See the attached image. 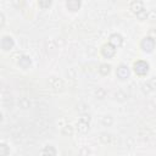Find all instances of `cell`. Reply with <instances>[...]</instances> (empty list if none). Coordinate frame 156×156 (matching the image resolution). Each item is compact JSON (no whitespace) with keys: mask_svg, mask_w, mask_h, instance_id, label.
<instances>
[{"mask_svg":"<svg viewBox=\"0 0 156 156\" xmlns=\"http://www.w3.org/2000/svg\"><path fill=\"white\" fill-rule=\"evenodd\" d=\"M132 10L134 11V12H136V13H139L141 10H144L143 9V2H133L132 4Z\"/></svg>","mask_w":156,"mask_h":156,"instance_id":"obj_8","label":"cell"},{"mask_svg":"<svg viewBox=\"0 0 156 156\" xmlns=\"http://www.w3.org/2000/svg\"><path fill=\"white\" fill-rule=\"evenodd\" d=\"M55 154H56L55 149H54L52 146H50V145H48V146L44 149V151H43V155H44V156H55Z\"/></svg>","mask_w":156,"mask_h":156,"instance_id":"obj_7","label":"cell"},{"mask_svg":"<svg viewBox=\"0 0 156 156\" xmlns=\"http://www.w3.org/2000/svg\"><path fill=\"white\" fill-rule=\"evenodd\" d=\"M115 52H116L115 46H112L111 44L104 45V48H102V54H104V56H106V57H112V56L115 55Z\"/></svg>","mask_w":156,"mask_h":156,"instance_id":"obj_3","label":"cell"},{"mask_svg":"<svg viewBox=\"0 0 156 156\" xmlns=\"http://www.w3.org/2000/svg\"><path fill=\"white\" fill-rule=\"evenodd\" d=\"M110 44L112 46H115V48L119 46L122 44V37L119 34H112L111 38H110Z\"/></svg>","mask_w":156,"mask_h":156,"instance_id":"obj_5","label":"cell"},{"mask_svg":"<svg viewBox=\"0 0 156 156\" xmlns=\"http://www.w3.org/2000/svg\"><path fill=\"white\" fill-rule=\"evenodd\" d=\"M100 72H101L102 74H107V73L110 72V66L106 65V63L101 65V66H100Z\"/></svg>","mask_w":156,"mask_h":156,"instance_id":"obj_11","label":"cell"},{"mask_svg":"<svg viewBox=\"0 0 156 156\" xmlns=\"http://www.w3.org/2000/svg\"><path fill=\"white\" fill-rule=\"evenodd\" d=\"M1 46H2V49H5V50L11 49V48L13 46V41H12V39L9 38V37H4L2 40H1Z\"/></svg>","mask_w":156,"mask_h":156,"instance_id":"obj_6","label":"cell"},{"mask_svg":"<svg viewBox=\"0 0 156 156\" xmlns=\"http://www.w3.org/2000/svg\"><path fill=\"white\" fill-rule=\"evenodd\" d=\"M18 63H20V66H22L23 68H27V67L30 65V60H29L27 56H23V57L18 61Z\"/></svg>","mask_w":156,"mask_h":156,"instance_id":"obj_9","label":"cell"},{"mask_svg":"<svg viewBox=\"0 0 156 156\" xmlns=\"http://www.w3.org/2000/svg\"><path fill=\"white\" fill-rule=\"evenodd\" d=\"M116 73H117V76H118L121 79H124V78H127V77L129 76V69H128L127 66L122 65V66H119V67L117 68Z\"/></svg>","mask_w":156,"mask_h":156,"instance_id":"obj_4","label":"cell"},{"mask_svg":"<svg viewBox=\"0 0 156 156\" xmlns=\"http://www.w3.org/2000/svg\"><path fill=\"white\" fill-rule=\"evenodd\" d=\"M141 48L144 51H152V49L155 48V40L150 37L145 38L143 41H141Z\"/></svg>","mask_w":156,"mask_h":156,"instance_id":"obj_2","label":"cell"},{"mask_svg":"<svg viewBox=\"0 0 156 156\" xmlns=\"http://www.w3.org/2000/svg\"><path fill=\"white\" fill-rule=\"evenodd\" d=\"M147 69H149V65H147L145 61H136V62L134 63V71H135V73L139 74V76L146 74Z\"/></svg>","mask_w":156,"mask_h":156,"instance_id":"obj_1","label":"cell"},{"mask_svg":"<svg viewBox=\"0 0 156 156\" xmlns=\"http://www.w3.org/2000/svg\"><path fill=\"white\" fill-rule=\"evenodd\" d=\"M67 7H68L69 10H78L79 2H78V1H68V2H67Z\"/></svg>","mask_w":156,"mask_h":156,"instance_id":"obj_10","label":"cell"}]
</instances>
